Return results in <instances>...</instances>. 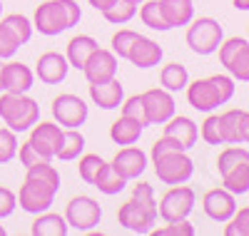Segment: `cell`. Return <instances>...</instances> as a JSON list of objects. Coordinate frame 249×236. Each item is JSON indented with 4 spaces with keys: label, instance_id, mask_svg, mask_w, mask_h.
<instances>
[{
    "label": "cell",
    "instance_id": "cell-1",
    "mask_svg": "<svg viewBox=\"0 0 249 236\" xmlns=\"http://www.w3.org/2000/svg\"><path fill=\"white\" fill-rule=\"evenodd\" d=\"M60 191V171L50 162H37L25 169V182L18 191V206L25 214H43L53 206Z\"/></svg>",
    "mask_w": 249,
    "mask_h": 236
},
{
    "label": "cell",
    "instance_id": "cell-2",
    "mask_svg": "<svg viewBox=\"0 0 249 236\" xmlns=\"http://www.w3.org/2000/svg\"><path fill=\"white\" fill-rule=\"evenodd\" d=\"M82 17V10L75 0H45L33 13V30L45 37H55L75 28Z\"/></svg>",
    "mask_w": 249,
    "mask_h": 236
},
{
    "label": "cell",
    "instance_id": "cell-3",
    "mask_svg": "<svg viewBox=\"0 0 249 236\" xmlns=\"http://www.w3.org/2000/svg\"><path fill=\"white\" fill-rule=\"evenodd\" d=\"M184 90H187V102L197 112H214L219 104H227L234 97L237 84L230 75H212L190 82Z\"/></svg>",
    "mask_w": 249,
    "mask_h": 236
},
{
    "label": "cell",
    "instance_id": "cell-4",
    "mask_svg": "<svg viewBox=\"0 0 249 236\" xmlns=\"http://www.w3.org/2000/svg\"><path fill=\"white\" fill-rule=\"evenodd\" d=\"M217 171L222 177V186L230 189L234 197L249 191V149L239 144H230L217 157Z\"/></svg>",
    "mask_w": 249,
    "mask_h": 236
},
{
    "label": "cell",
    "instance_id": "cell-5",
    "mask_svg": "<svg viewBox=\"0 0 249 236\" xmlns=\"http://www.w3.org/2000/svg\"><path fill=\"white\" fill-rule=\"evenodd\" d=\"M0 119L13 132H30V127L40 119V104L28 97V92H3L0 95Z\"/></svg>",
    "mask_w": 249,
    "mask_h": 236
},
{
    "label": "cell",
    "instance_id": "cell-6",
    "mask_svg": "<svg viewBox=\"0 0 249 236\" xmlns=\"http://www.w3.org/2000/svg\"><path fill=\"white\" fill-rule=\"evenodd\" d=\"M155 164V174L162 184H187L195 177V162L187 157V149H172V152H162L150 157Z\"/></svg>",
    "mask_w": 249,
    "mask_h": 236
},
{
    "label": "cell",
    "instance_id": "cell-7",
    "mask_svg": "<svg viewBox=\"0 0 249 236\" xmlns=\"http://www.w3.org/2000/svg\"><path fill=\"white\" fill-rule=\"evenodd\" d=\"M224 40V30L214 17H197L187 25V45L195 55H214Z\"/></svg>",
    "mask_w": 249,
    "mask_h": 236
},
{
    "label": "cell",
    "instance_id": "cell-8",
    "mask_svg": "<svg viewBox=\"0 0 249 236\" xmlns=\"http://www.w3.org/2000/svg\"><path fill=\"white\" fill-rule=\"evenodd\" d=\"M160 219L157 214V199L155 202H142V199H127L117 209V221L122 229L132 234H150L155 221Z\"/></svg>",
    "mask_w": 249,
    "mask_h": 236
},
{
    "label": "cell",
    "instance_id": "cell-9",
    "mask_svg": "<svg viewBox=\"0 0 249 236\" xmlns=\"http://www.w3.org/2000/svg\"><path fill=\"white\" fill-rule=\"evenodd\" d=\"M195 204H197V194H195L192 186H187V184H172L162 194V199L157 202V214H160V219L164 224H167V221H179V219L190 217Z\"/></svg>",
    "mask_w": 249,
    "mask_h": 236
},
{
    "label": "cell",
    "instance_id": "cell-10",
    "mask_svg": "<svg viewBox=\"0 0 249 236\" xmlns=\"http://www.w3.org/2000/svg\"><path fill=\"white\" fill-rule=\"evenodd\" d=\"M219 62L234 82H249V40L227 37L219 45Z\"/></svg>",
    "mask_w": 249,
    "mask_h": 236
},
{
    "label": "cell",
    "instance_id": "cell-11",
    "mask_svg": "<svg viewBox=\"0 0 249 236\" xmlns=\"http://www.w3.org/2000/svg\"><path fill=\"white\" fill-rule=\"evenodd\" d=\"M50 112H53V119L60 127H65V130H80L90 117V107L82 97H77L72 92H65V95H57L53 100Z\"/></svg>",
    "mask_w": 249,
    "mask_h": 236
},
{
    "label": "cell",
    "instance_id": "cell-12",
    "mask_svg": "<svg viewBox=\"0 0 249 236\" xmlns=\"http://www.w3.org/2000/svg\"><path fill=\"white\" fill-rule=\"evenodd\" d=\"M102 219V206L88 197V194H80V197H72L65 206V221L70 229L85 234V231H92Z\"/></svg>",
    "mask_w": 249,
    "mask_h": 236
},
{
    "label": "cell",
    "instance_id": "cell-13",
    "mask_svg": "<svg viewBox=\"0 0 249 236\" xmlns=\"http://www.w3.org/2000/svg\"><path fill=\"white\" fill-rule=\"evenodd\" d=\"M140 97H142V104H144V122H147V127L150 124H164L177 112L172 92H167L164 87L144 90Z\"/></svg>",
    "mask_w": 249,
    "mask_h": 236
},
{
    "label": "cell",
    "instance_id": "cell-14",
    "mask_svg": "<svg viewBox=\"0 0 249 236\" xmlns=\"http://www.w3.org/2000/svg\"><path fill=\"white\" fill-rule=\"evenodd\" d=\"M117 65L120 60L112 50H105V48H97L88 62L82 65V75H85L88 84H97V82H107L112 77H117Z\"/></svg>",
    "mask_w": 249,
    "mask_h": 236
},
{
    "label": "cell",
    "instance_id": "cell-15",
    "mask_svg": "<svg viewBox=\"0 0 249 236\" xmlns=\"http://www.w3.org/2000/svg\"><path fill=\"white\" fill-rule=\"evenodd\" d=\"M62 139V127L57 122H35L30 127V137L28 142L35 147V152L43 157V159H55L57 154V147Z\"/></svg>",
    "mask_w": 249,
    "mask_h": 236
},
{
    "label": "cell",
    "instance_id": "cell-16",
    "mask_svg": "<svg viewBox=\"0 0 249 236\" xmlns=\"http://www.w3.org/2000/svg\"><path fill=\"white\" fill-rule=\"evenodd\" d=\"M202 209H204V214H207L212 221L224 224V221H230L232 214L237 211V197L232 194L230 189H224V186L210 189V191L202 197Z\"/></svg>",
    "mask_w": 249,
    "mask_h": 236
},
{
    "label": "cell",
    "instance_id": "cell-17",
    "mask_svg": "<svg viewBox=\"0 0 249 236\" xmlns=\"http://www.w3.org/2000/svg\"><path fill=\"white\" fill-rule=\"evenodd\" d=\"M110 164L115 167V171H117L122 179L132 182V179H140V174L147 169V154H144L140 147L127 144V147L117 149V154L112 157Z\"/></svg>",
    "mask_w": 249,
    "mask_h": 236
},
{
    "label": "cell",
    "instance_id": "cell-18",
    "mask_svg": "<svg viewBox=\"0 0 249 236\" xmlns=\"http://www.w3.org/2000/svg\"><path fill=\"white\" fill-rule=\"evenodd\" d=\"M68 72H70V62H68L65 55H60V52H43L37 57L35 77L43 84H60L62 80L68 77Z\"/></svg>",
    "mask_w": 249,
    "mask_h": 236
},
{
    "label": "cell",
    "instance_id": "cell-19",
    "mask_svg": "<svg viewBox=\"0 0 249 236\" xmlns=\"http://www.w3.org/2000/svg\"><path fill=\"white\" fill-rule=\"evenodd\" d=\"M162 55H164V50L157 45L152 37L137 35V40L132 42V48H130L127 60L140 70H150V67H155V65L162 62Z\"/></svg>",
    "mask_w": 249,
    "mask_h": 236
},
{
    "label": "cell",
    "instance_id": "cell-20",
    "mask_svg": "<svg viewBox=\"0 0 249 236\" xmlns=\"http://www.w3.org/2000/svg\"><path fill=\"white\" fill-rule=\"evenodd\" d=\"M35 72L23 65V62H8L3 65V92H15V95H25L33 90Z\"/></svg>",
    "mask_w": 249,
    "mask_h": 236
},
{
    "label": "cell",
    "instance_id": "cell-21",
    "mask_svg": "<svg viewBox=\"0 0 249 236\" xmlns=\"http://www.w3.org/2000/svg\"><path fill=\"white\" fill-rule=\"evenodd\" d=\"M162 135L177 139L184 149H192L197 144V139H199V127H197V122L192 117H184V115L177 117L175 115V117H170L167 122H164V132Z\"/></svg>",
    "mask_w": 249,
    "mask_h": 236
},
{
    "label": "cell",
    "instance_id": "cell-22",
    "mask_svg": "<svg viewBox=\"0 0 249 236\" xmlns=\"http://www.w3.org/2000/svg\"><path fill=\"white\" fill-rule=\"evenodd\" d=\"M90 100L92 104H97L100 110H117L124 100V90H122V82L117 77L107 80V82H97L90 84Z\"/></svg>",
    "mask_w": 249,
    "mask_h": 236
},
{
    "label": "cell",
    "instance_id": "cell-23",
    "mask_svg": "<svg viewBox=\"0 0 249 236\" xmlns=\"http://www.w3.org/2000/svg\"><path fill=\"white\" fill-rule=\"evenodd\" d=\"M162 15L172 28H187L195 20V3L192 0H160Z\"/></svg>",
    "mask_w": 249,
    "mask_h": 236
},
{
    "label": "cell",
    "instance_id": "cell-24",
    "mask_svg": "<svg viewBox=\"0 0 249 236\" xmlns=\"http://www.w3.org/2000/svg\"><path fill=\"white\" fill-rule=\"evenodd\" d=\"M142 130H144V124L127 117V115H120V119L112 122L110 127V139L115 144H122V147H127V144H137L140 137H142Z\"/></svg>",
    "mask_w": 249,
    "mask_h": 236
},
{
    "label": "cell",
    "instance_id": "cell-25",
    "mask_svg": "<svg viewBox=\"0 0 249 236\" xmlns=\"http://www.w3.org/2000/svg\"><path fill=\"white\" fill-rule=\"evenodd\" d=\"M70 231L65 217H60L55 211H43V214H35V221L30 226L33 236H65Z\"/></svg>",
    "mask_w": 249,
    "mask_h": 236
},
{
    "label": "cell",
    "instance_id": "cell-26",
    "mask_svg": "<svg viewBox=\"0 0 249 236\" xmlns=\"http://www.w3.org/2000/svg\"><path fill=\"white\" fill-rule=\"evenodd\" d=\"M100 48V42L92 37V35H75L70 42H68V62H70V67L75 70H82V65L88 62V57Z\"/></svg>",
    "mask_w": 249,
    "mask_h": 236
},
{
    "label": "cell",
    "instance_id": "cell-27",
    "mask_svg": "<svg viewBox=\"0 0 249 236\" xmlns=\"http://www.w3.org/2000/svg\"><path fill=\"white\" fill-rule=\"evenodd\" d=\"M92 186L100 189V194L115 197V194H120V191L127 186V179H122L117 171H115V167H112L110 162H105V164L100 167V171H97V177H95Z\"/></svg>",
    "mask_w": 249,
    "mask_h": 236
},
{
    "label": "cell",
    "instance_id": "cell-28",
    "mask_svg": "<svg viewBox=\"0 0 249 236\" xmlns=\"http://www.w3.org/2000/svg\"><path fill=\"white\" fill-rule=\"evenodd\" d=\"M160 84L167 92H182L187 84H190V72H187L184 65H179V62H167L162 70H160Z\"/></svg>",
    "mask_w": 249,
    "mask_h": 236
},
{
    "label": "cell",
    "instance_id": "cell-29",
    "mask_svg": "<svg viewBox=\"0 0 249 236\" xmlns=\"http://www.w3.org/2000/svg\"><path fill=\"white\" fill-rule=\"evenodd\" d=\"M0 25H3V28L15 37V42H18L20 48L28 45L30 37H33V20L25 17L23 13H10V15H5L3 20H0Z\"/></svg>",
    "mask_w": 249,
    "mask_h": 236
},
{
    "label": "cell",
    "instance_id": "cell-30",
    "mask_svg": "<svg viewBox=\"0 0 249 236\" xmlns=\"http://www.w3.org/2000/svg\"><path fill=\"white\" fill-rule=\"evenodd\" d=\"M85 152V137L80 130H62V139L57 147V159L60 162H72Z\"/></svg>",
    "mask_w": 249,
    "mask_h": 236
},
{
    "label": "cell",
    "instance_id": "cell-31",
    "mask_svg": "<svg viewBox=\"0 0 249 236\" xmlns=\"http://www.w3.org/2000/svg\"><path fill=\"white\" fill-rule=\"evenodd\" d=\"M140 8V20H142V25H147L150 30H160V33H167L170 25H167V20H164L162 15V8H160V0H144Z\"/></svg>",
    "mask_w": 249,
    "mask_h": 236
},
{
    "label": "cell",
    "instance_id": "cell-32",
    "mask_svg": "<svg viewBox=\"0 0 249 236\" xmlns=\"http://www.w3.org/2000/svg\"><path fill=\"white\" fill-rule=\"evenodd\" d=\"M239 117H242V110H227V112L219 115L222 142L224 144H239Z\"/></svg>",
    "mask_w": 249,
    "mask_h": 236
},
{
    "label": "cell",
    "instance_id": "cell-33",
    "mask_svg": "<svg viewBox=\"0 0 249 236\" xmlns=\"http://www.w3.org/2000/svg\"><path fill=\"white\" fill-rule=\"evenodd\" d=\"M135 15H137V5L127 3V0H117L112 8H107L105 13H102V17L112 25H127Z\"/></svg>",
    "mask_w": 249,
    "mask_h": 236
},
{
    "label": "cell",
    "instance_id": "cell-34",
    "mask_svg": "<svg viewBox=\"0 0 249 236\" xmlns=\"http://www.w3.org/2000/svg\"><path fill=\"white\" fill-rule=\"evenodd\" d=\"M137 35H140V33H135V30H130V28H120V30L112 35L110 50L117 55V60H127L130 48H132V42L137 40Z\"/></svg>",
    "mask_w": 249,
    "mask_h": 236
},
{
    "label": "cell",
    "instance_id": "cell-35",
    "mask_svg": "<svg viewBox=\"0 0 249 236\" xmlns=\"http://www.w3.org/2000/svg\"><path fill=\"white\" fill-rule=\"evenodd\" d=\"M77 159H80V164H77L80 179L85 184H92L95 177H97V171H100V167L105 164V159H102L100 154H80Z\"/></svg>",
    "mask_w": 249,
    "mask_h": 236
},
{
    "label": "cell",
    "instance_id": "cell-36",
    "mask_svg": "<svg viewBox=\"0 0 249 236\" xmlns=\"http://www.w3.org/2000/svg\"><path fill=\"white\" fill-rule=\"evenodd\" d=\"M224 236H249V206H242L232 214L230 221H224Z\"/></svg>",
    "mask_w": 249,
    "mask_h": 236
},
{
    "label": "cell",
    "instance_id": "cell-37",
    "mask_svg": "<svg viewBox=\"0 0 249 236\" xmlns=\"http://www.w3.org/2000/svg\"><path fill=\"white\" fill-rule=\"evenodd\" d=\"M15 154H18V132L0 127V164L13 162Z\"/></svg>",
    "mask_w": 249,
    "mask_h": 236
},
{
    "label": "cell",
    "instance_id": "cell-38",
    "mask_svg": "<svg viewBox=\"0 0 249 236\" xmlns=\"http://www.w3.org/2000/svg\"><path fill=\"white\" fill-rule=\"evenodd\" d=\"M199 137L204 139V144H212V147H219L224 144L222 142V127H219V115H210L202 127H199Z\"/></svg>",
    "mask_w": 249,
    "mask_h": 236
},
{
    "label": "cell",
    "instance_id": "cell-39",
    "mask_svg": "<svg viewBox=\"0 0 249 236\" xmlns=\"http://www.w3.org/2000/svg\"><path fill=\"white\" fill-rule=\"evenodd\" d=\"M155 236H195V226L187 221V219H179V221H167L160 229H152Z\"/></svg>",
    "mask_w": 249,
    "mask_h": 236
},
{
    "label": "cell",
    "instance_id": "cell-40",
    "mask_svg": "<svg viewBox=\"0 0 249 236\" xmlns=\"http://www.w3.org/2000/svg\"><path fill=\"white\" fill-rule=\"evenodd\" d=\"M120 107H122L120 115H127V117H132V119H137V122H142L144 127H147V122H144V104H142V97L140 95H132L127 100H122Z\"/></svg>",
    "mask_w": 249,
    "mask_h": 236
},
{
    "label": "cell",
    "instance_id": "cell-41",
    "mask_svg": "<svg viewBox=\"0 0 249 236\" xmlns=\"http://www.w3.org/2000/svg\"><path fill=\"white\" fill-rule=\"evenodd\" d=\"M15 209H18V194L8 186H0V221L13 217Z\"/></svg>",
    "mask_w": 249,
    "mask_h": 236
},
{
    "label": "cell",
    "instance_id": "cell-42",
    "mask_svg": "<svg viewBox=\"0 0 249 236\" xmlns=\"http://www.w3.org/2000/svg\"><path fill=\"white\" fill-rule=\"evenodd\" d=\"M18 159H20V164H23L25 169L28 167H33V164H37V162H50V159H43L37 152H35V147L30 144V142H23L18 147V154H15Z\"/></svg>",
    "mask_w": 249,
    "mask_h": 236
},
{
    "label": "cell",
    "instance_id": "cell-43",
    "mask_svg": "<svg viewBox=\"0 0 249 236\" xmlns=\"http://www.w3.org/2000/svg\"><path fill=\"white\" fill-rule=\"evenodd\" d=\"M20 50V45L15 42V37L0 25V60H10V57H15V52Z\"/></svg>",
    "mask_w": 249,
    "mask_h": 236
},
{
    "label": "cell",
    "instance_id": "cell-44",
    "mask_svg": "<svg viewBox=\"0 0 249 236\" xmlns=\"http://www.w3.org/2000/svg\"><path fill=\"white\" fill-rule=\"evenodd\" d=\"M132 197H135V199H142V202H155V189H152V184H147V182H140V184H135V189H132Z\"/></svg>",
    "mask_w": 249,
    "mask_h": 236
},
{
    "label": "cell",
    "instance_id": "cell-45",
    "mask_svg": "<svg viewBox=\"0 0 249 236\" xmlns=\"http://www.w3.org/2000/svg\"><path fill=\"white\" fill-rule=\"evenodd\" d=\"M239 144H249V112L242 110L239 117Z\"/></svg>",
    "mask_w": 249,
    "mask_h": 236
},
{
    "label": "cell",
    "instance_id": "cell-46",
    "mask_svg": "<svg viewBox=\"0 0 249 236\" xmlns=\"http://www.w3.org/2000/svg\"><path fill=\"white\" fill-rule=\"evenodd\" d=\"M88 3L95 8V10H100V13H105L107 8H112L115 3H117V0H88Z\"/></svg>",
    "mask_w": 249,
    "mask_h": 236
},
{
    "label": "cell",
    "instance_id": "cell-47",
    "mask_svg": "<svg viewBox=\"0 0 249 236\" xmlns=\"http://www.w3.org/2000/svg\"><path fill=\"white\" fill-rule=\"evenodd\" d=\"M237 10H249V0H232Z\"/></svg>",
    "mask_w": 249,
    "mask_h": 236
},
{
    "label": "cell",
    "instance_id": "cell-48",
    "mask_svg": "<svg viewBox=\"0 0 249 236\" xmlns=\"http://www.w3.org/2000/svg\"><path fill=\"white\" fill-rule=\"evenodd\" d=\"M0 92H3V65H0Z\"/></svg>",
    "mask_w": 249,
    "mask_h": 236
},
{
    "label": "cell",
    "instance_id": "cell-49",
    "mask_svg": "<svg viewBox=\"0 0 249 236\" xmlns=\"http://www.w3.org/2000/svg\"><path fill=\"white\" fill-rule=\"evenodd\" d=\"M127 3H132V5H142L144 0H127Z\"/></svg>",
    "mask_w": 249,
    "mask_h": 236
},
{
    "label": "cell",
    "instance_id": "cell-50",
    "mask_svg": "<svg viewBox=\"0 0 249 236\" xmlns=\"http://www.w3.org/2000/svg\"><path fill=\"white\" fill-rule=\"evenodd\" d=\"M0 236H5V226L3 224H0Z\"/></svg>",
    "mask_w": 249,
    "mask_h": 236
},
{
    "label": "cell",
    "instance_id": "cell-51",
    "mask_svg": "<svg viewBox=\"0 0 249 236\" xmlns=\"http://www.w3.org/2000/svg\"><path fill=\"white\" fill-rule=\"evenodd\" d=\"M0 15H3V0H0Z\"/></svg>",
    "mask_w": 249,
    "mask_h": 236
},
{
    "label": "cell",
    "instance_id": "cell-52",
    "mask_svg": "<svg viewBox=\"0 0 249 236\" xmlns=\"http://www.w3.org/2000/svg\"><path fill=\"white\" fill-rule=\"evenodd\" d=\"M247 33H249V25H247Z\"/></svg>",
    "mask_w": 249,
    "mask_h": 236
}]
</instances>
